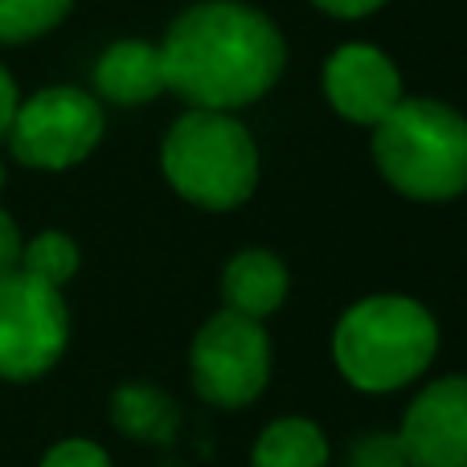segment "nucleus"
<instances>
[{
    "label": "nucleus",
    "instance_id": "obj_5",
    "mask_svg": "<svg viewBox=\"0 0 467 467\" xmlns=\"http://www.w3.org/2000/svg\"><path fill=\"white\" fill-rule=\"evenodd\" d=\"M189 381L197 398L222 410L250 406L271 381V337L263 320L242 312H213L189 345Z\"/></svg>",
    "mask_w": 467,
    "mask_h": 467
},
{
    "label": "nucleus",
    "instance_id": "obj_4",
    "mask_svg": "<svg viewBox=\"0 0 467 467\" xmlns=\"http://www.w3.org/2000/svg\"><path fill=\"white\" fill-rule=\"evenodd\" d=\"M164 181L189 205L210 213L238 210L258 185V148L254 136L230 111L193 107L169 128L161 148Z\"/></svg>",
    "mask_w": 467,
    "mask_h": 467
},
{
    "label": "nucleus",
    "instance_id": "obj_16",
    "mask_svg": "<svg viewBox=\"0 0 467 467\" xmlns=\"http://www.w3.org/2000/svg\"><path fill=\"white\" fill-rule=\"evenodd\" d=\"M348 467H410L398 435H365L348 451Z\"/></svg>",
    "mask_w": 467,
    "mask_h": 467
},
{
    "label": "nucleus",
    "instance_id": "obj_10",
    "mask_svg": "<svg viewBox=\"0 0 467 467\" xmlns=\"http://www.w3.org/2000/svg\"><path fill=\"white\" fill-rule=\"evenodd\" d=\"M291 287L287 263L271 250H238L222 271V299L230 312H242L250 320H266L283 307Z\"/></svg>",
    "mask_w": 467,
    "mask_h": 467
},
{
    "label": "nucleus",
    "instance_id": "obj_20",
    "mask_svg": "<svg viewBox=\"0 0 467 467\" xmlns=\"http://www.w3.org/2000/svg\"><path fill=\"white\" fill-rule=\"evenodd\" d=\"M13 115H16V82H13V74L0 66V140L8 136V123H13Z\"/></svg>",
    "mask_w": 467,
    "mask_h": 467
},
{
    "label": "nucleus",
    "instance_id": "obj_15",
    "mask_svg": "<svg viewBox=\"0 0 467 467\" xmlns=\"http://www.w3.org/2000/svg\"><path fill=\"white\" fill-rule=\"evenodd\" d=\"M74 0H0V46H16V41H33L49 33Z\"/></svg>",
    "mask_w": 467,
    "mask_h": 467
},
{
    "label": "nucleus",
    "instance_id": "obj_18",
    "mask_svg": "<svg viewBox=\"0 0 467 467\" xmlns=\"http://www.w3.org/2000/svg\"><path fill=\"white\" fill-rule=\"evenodd\" d=\"M21 230H16V222L8 218L5 210H0V275L13 271L16 263H21Z\"/></svg>",
    "mask_w": 467,
    "mask_h": 467
},
{
    "label": "nucleus",
    "instance_id": "obj_13",
    "mask_svg": "<svg viewBox=\"0 0 467 467\" xmlns=\"http://www.w3.org/2000/svg\"><path fill=\"white\" fill-rule=\"evenodd\" d=\"M111 419L123 435L140 439V443H164L177 427V410L161 389H144V386H128L111 398Z\"/></svg>",
    "mask_w": 467,
    "mask_h": 467
},
{
    "label": "nucleus",
    "instance_id": "obj_7",
    "mask_svg": "<svg viewBox=\"0 0 467 467\" xmlns=\"http://www.w3.org/2000/svg\"><path fill=\"white\" fill-rule=\"evenodd\" d=\"M103 128L107 123L99 99L74 87H49L37 90L29 103H16V115L8 123V144L16 161L29 169L62 172L95 152Z\"/></svg>",
    "mask_w": 467,
    "mask_h": 467
},
{
    "label": "nucleus",
    "instance_id": "obj_9",
    "mask_svg": "<svg viewBox=\"0 0 467 467\" xmlns=\"http://www.w3.org/2000/svg\"><path fill=\"white\" fill-rule=\"evenodd\" d=\"M324 95H328L332 111L345 115L348 123L361 128H378L398 103H402V74L398 66L381 54L378 46H340L324 66Z\"/></svg>",
    "mask_w": 467,
    "mask_h": 467
},
{
    "label": "nucleus",
    "instance_id": "obj_8",
    "mask_svg": "<svg viewBox=\"0 0 467 467\" xmlns=\"http://www.w3.org/2000/svg\"><path fill=\"white\" fill-rule=\"evenodd\" d=\"M410 467H467V378H439L410 402L398 431Z\"/></svg>",
    "mask_w": 467,
    "mask_h": 467
},
{
    "label": "nucleus",
    "instance_id": "obj_2",
    "mask_svg": "<svg viewBox=\"0 0 467 467\" xmlns=\"http://www.w3.org/2000/svg\"><path fill=\"white\" fill-rule=\"evenodd\" d=\"M439 353V320L410 296H365L332 328V361L361 394L419 381Z\"/></svg>",
    "mask_w": 467,
    "mask_h": 467
},
{
    "label": "nucleus",
    "instance_id": "obj_14",
    "mask_svg": "<svg viewBox=\"0 0 467 467\" xmlns=\"http://www.w3.org/2000/svg\"><path fill=\"white\" fill-rule=\"evenodd\" d=\"M78 246H74V238L70 234H62V230H46V234H37L33 242H25L21 246V271H29V275H37V279H46L49 287H66V283L78 275Z\"/></svg>",
    "mask_w": 467,
    "mask_h": 467
},
{
    "label": "nucleus",
    "instance_id": "obj_21",
    "mask_svg": "<svg viewBox=\"0 0 467 467\" xmlns=\"http://www.w3.org/2000/svg\"><path fill=\"white\" fill-rule=\"evenodd\" d=\"M0 185H5V164H0Z\"/></svg>",
    "mask_w": 467,
    "mask_h": 467
},
{
    "label": "nucleus",
    "instance_id": "obj_17",
    "mask_svg": "<svg viewBox=\"0 0 467 467\" xmlns=\"http://www.w3.org/2000/svg\"><path fill=\"white\" fill-rule=\"evenodd\" d=\"M41 467H111V455L90 439H62L57 447H49Z\"/></svg>",
    "mask_w": 467,
    "mask_h": 467
},
{
    "label": "nucleus",
    "instance_id": "obj_3",
    "mask_svg": "<svg viewBox=\"0 0 467 467\" xmlns=\"http://www.w3.org/2000/svg\"><path fill=\"white\" fill-rule=\"evenodd\" d=\"M381 177L414 202H451L467 193V119L435 99H402L373 128Z\"/></svg>",
    "mask_w": 467,
    "mask_h": 467
},
{
    "label": "nucleus",
    "instance_id": "obj_19",
    "mask_svg": "<svg viewBox=\"0 0 467 467\" xmlns=\"http://www.w3.org/2000/svg\"><path fill=\"white\" fill-rule=\"evenodd\" d=\"M312 5L332 16H369V13H378L386 0H312Z\"/></svg>",
    "mask_w": 467,
    "mask_h": 467
},
{
    "label": "nucleus",
    "instance_id": "obj_12",
    "mask_svg": "<svg viewBox=\"0 0 467 467\" xmlns=\"http://www.w3.org/2000/svg\"><path fill=\"white\" fill-rule=\"evenodd\" d=\"M328 439L312 419H275L250 451V467H328Z\"/></svg>",
    "mask_w": 467,
    "mask_h": 467
},
{
    "label": "nucleus",
    "instance_id": "obj_1",
    "mask_svg": "<svg viewBox=\"0 0 467 467\" xmlns=\"http://www.w3.org/2000/svg\"><path fill=\"white\" fill-rule=\"evenodd\" d=\"M164 82L189 107L234 111L279 82L287 46L271 16L238 0H205L172 21L161 46Z\"/></svg>",
    "mask_w": 467,
    "mask_h": 467
},
{
    "label": "nucleus",
    "instance_id": "obj_6",
    "mask_svg": "<svg viewBox=\"0 0 467 467\" xmlns=\"http://www.w3.org/2000/svg\"><path fill=\"white\" fill-rule=\"evenodd\" d=\"M70 340V312L62 287H49L37 275L13 271L0 275V378L33 381L49 373Z\"/></svg>",
    "mask_w": 467,
    "mask_h": 467
},
{
    "label": "nucleus",
    "instance_id": "obj_11",
    "mask_svg": "<svg viewBox=\"0 0 467 467\" xmlns=\"http://www.w3.org/2000/svg\"><path fill=\"white\" fill-rule=\"evenodd\" d=\"M95 87L99 95L119 107H140L148 99H156L161 90H169L161 46H152V41H115L111 49H103V57L95 66Z\"/></svg>",
    "mask_w": 467,
    "mask_h": 467
}]
</instances>
